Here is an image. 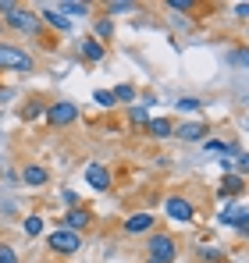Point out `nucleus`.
I'll list each match as a JSON object with an SVG mask.
<instances>
[{
  "instance_id": "nucleus-1",
  "label": "nucleus",
  "mask_w": 249,
  "mask_h": 263,
  "mask_svg": "<svg viewBox=\"0 0 249 263\" xmlns=\"http://www.w3.org/2000/svg\"><path fill=\"white\" fill-rule=\"evenodd\" d=\"M46 249L54 256H75L82 249V235L79 231H68V228H57V231L46 235Z\"/></svg>"
},
{
  "instance_id": "nucleus-2",
  "label": "nucleus",
  "mask_w": 249,
  "mask_h": 263,
  "mask_svg": "<svg viewBox=\"0 0 249 263\" xmlns=\"http://www.w3.org/2000/svg\"><path fill=\"white\" fill-rule=\"evenodd\" d=\"M75 118H79V107L72 100H57V103L46 107V125L50 128H68V125H75Z\"/></svg>"
},
{
  "instance_id": "nucleus-3",
  "label": "nucleus",
  "mask_w": 249,
  "mask_h": 263,
  "mask_svg": "<svg viewBox=\"0 0 249 263\" xmlns=\"http://www.w3.org/2000/svg\"><path fill=\"white\" fill-rule=\"evenodd\" d=\"M0 68H14V71H22V75H29L36 64H32V57L22 50V46H7L0 43Z\"/></svg>"
},
{
  "instance_id": "nucleus-4",
  "label": "nucleus",
  "mask_w": 249,
  "mask_h": 263,
  "mask_svg": "<svg viewBox=\"0 0 249 263\" xmlns=\"http://www.w3.org/2000/svg\"><path fill=\"white\" fill-rule=\"evenodd\" d=\"M146 253H150V260L146 263H174V238L171 235H153L150 242H146Z\"/></svg>"
},
{
  "instance_id": "nucleus-5",
  "label": "nucleus",
  "mask_w": 249,
  "mask_h": 263,
  "mask_svg": "<svg viewBox=\"0 0 249 263\" xmlns=\"http://www.w3.org/2000/svg\"><path fill=\"white\" fill-rule=\"evenodd\" d=\"M7 25L18 29V32H25V36H36V32H40V14H32V11H25V7H14V11L7 14Z\"/></svg>"
},
{
  "instance_id": "nucleus-6",
  "label": "nucleus",
  "mask_w": 249,
  "mask_h": 263,
  "mask_svg": "<svg viewBox=\"0 0 249 263\" xmlns=\"http://www.w3.org/2000/svg\"><path fill=\"white\" fill-rule=\"evenodd\" d=\"M164 214H167L171 220H192L196 206H192V203H189L185 196H171V199L164 203Z\"/></svg>"
},
{
  "instance_id": "nucleus-7",
  "label": "nucleus",
  "mask_w": 249,
  "mask_h": 263,
  "mask_svg": "<svg viewBox=\"0 0 249 263\" xmlns=\"http://www.w3.org/2000/svg\"><path fill=\"white\" fill-rule=\"evenodd\" d=\"M85 181L103 192V189H111V171H107L103 164H89V167H85Z\"/></svg>"
},
{
  "instance_id": "nucleus-8",
  "label": "nucleus",
  "mask_w": 249,
  "mask_h": 263,
  "mask_svg": "<svg viewBox=\"0 0 249 263\" xmlns=\"http://www.w3.org/2000/svg\"><path fill=\"white\" fill-rule=\"evenodd\" d=\"M89 220H93V214H89V210H75V206H72V210H68V214L61 217V224H64L68 231H82Z\"/></svg>"
},
{
  "instance_id": "nucleus-9",
  "label": "nucleus",
  "mask_w": 249,
  "mask_h": 263,
  "mask_svg": "<svg viewBox=\"0 0 249 263\" xmlns=\"http://www.w3.org/2000/svg\"><path fill=\"white\" fill-rule=\"evenodd\" d=\"M40 22H46V25H54V29H61V32H64V29L72 25V18H64V14H61L57 7H46V4L40 7Z\"/></svg>"
},
{
  "instance_id": "nucleus-10",
  "label": "nucleus",
  "mask_w": 249,
  "mask_h": 263,
  "mask_svg": "<svg viewBox=\"0 0 249 263\" xmlns=\"http://www.w3.org/2000/svg\"><path fill=\"white\" fill-rule=\"evenodd\" d=\"M79 50H82V57L85 61H103V43L96 40V36H85V40H79Z\"/></svg>"
},
{
  "instance_id": "nucleus-11",
  "label": "nucleus",
  "mask_w": 249,
  "mask_h": 263,
  "mask_svg": "<svg viewBox=\"0 0 249 263\" xmlns=\"http://www.w3.org/2000/svg\"><path fill=\"white\" fill-rule=\"evenodd\" d=\"M153 214H135V217H128L124 220V231H128V235H139V231H150V228H153Z\"/></svg>"
},
{
  "instance_id": "nucleus-12",
  "label": "nucleus",
  "mask_w": 249,
  "mask_h": 263,
  "mask_svg": "<svg viewBox=\"0 0 249 263\" xmlns=\"http://www.w3.org/2000/svg\"><path fill=\"white\" fill-rule=\"evenodd\" d=\"M178 135H182V139H189V142H196V139H203V135H207V125H203V121H185V125H178Z\"/></svg>"
},
{
  "instance_id": "nucleus-13",
  "label": "nucleus",
  "mask_w": 249,
  "mask_h": 263,
  "mask_svg": "<svg viewBox=\"0 0 249 263\" xmlns=\"http://www.w3.org/2000/svg\"><path fill=\"white\" fill-rule=\"evenodd\" d=\"M22 181H25V185H46V181H50V171L40 167V164H29L25 175H22Z\"/></svg>"
},
{
  "instance_id": "nucleus-14",
  "label": "nucleus",
  "mask_w": 249,
  "mask_h": 263,
  "mask_svg": "<svg viewBox=\"0 0 249 263\" xmlns=\"http://www.w3.org/2000/svg\"><path fill=\"white\" fill-rule=\"evenodd\" d=\"M242 189H246V178L242 175H224V181H221V196H235Z\"/></svg>"
},
{
  "instance_id": "nucleus-15",
  "label": "nucleus",
  "mask_w": 249,
  "mask_h": 263,
  "mask_svg": "<svg viewBox=\"0 0 249 263\" xmlns=\"http://www.w3.org/2000/svg\"><path fill=\"white\" fill-rule=\"evenodd\" d=\"M146 128H150V135H153V139H167V135L174 132V125H171L167 118H153V121H150Z\"/></svg>"
},
{
  "instance_id": "nucleus-16",
  "label": "nucleus",
  "mask_w": 249,
  "mask_h": 263,
  "mask_svg": "<svg viewBox=\"0 0 249 263\" xmlns=\"http://www.w3.org/2000/svg\"><path fill=\"white\" fill-rule=\"evenodd\" d=\"M57 11H61L64 18H68V14H72V18H82V14H89V4H82V0H79V4H75V0H68V4H61Z\"/></svg>"
},
{
  "instance_id": "nucleus-17",
  "label": "nucleus",
  "mask_w": 249,
  "mask_h": 263,
  "mask_svg": "<svg viewBox=\"0 0 249 263\" xmlns=\"http://www.w3.org/2000/svg\"><path fill=\"white\" fill-rule=\"evenodd\" d=\"M40 231H43V217H40V214H32V217H25V235H29V238H36Z\"/></svg>"
},
{
  "instance_id": "nucleus-18",
  "label": "nucleus",
  "mask_w": 249,
  "mask_h": 263,
  "mask_svg": "<svg viewBox=\"0 0 249 263\" xmlns=\"http://www.w3.org/2000/svg\"><path fill=\"white\" fill-rule=\"evenodd\" d=\"M93 100H96L100 107H107V110L114 107V92H111V89H96V92H93Z\"/></svg>"
},
{
  "instance_id": "nucleus-19",
  "label": "nucleus",
  "mask_w": 249,
  "mask_h": 263,
  "mask_svg": "<svg viewBox=\"0 0 249 263\" xmlns=\"http://www.w3.org/2000/svg\"><path fill=\"white\" fill-rule=\"evenodd\" d=\"M207 149L210 153H235L232 142H221V139H207Z\"/></svg>"
},
{
  "instance_id": "nucleus-20",
  "label": "nucleus",
  "mask_w": 249,
  "mask_h": 263,
  "mask_svg": "<svg viewBox=\"0 0 249 263\" xmlns=\"http://www.w3.org/2000/svg\"><path fill=\"white\" fill-rule=\"evenodd\" d=\"M0 263H18V253L11 242H0Z\"/></svg>"
},
{
  "instance_id": "nucleus-21",
  "label": "nucleus",
  "mask_w": 249,
  "mask_h": 263,
  "mask_svg": "<svg viewBox=\"0 0 249 263\" xmlns=\"http://www.w3.org/2000/svg\"><path fill=\"white\" fill-rule=\"evenodd\" d=\"M96 36H100V40H111V36H114V25H111L107 18H100V22H96Z\"/></svg>"
},
{
  "instance_id": "nucleus-22",
  "label": "nucleus",
  "mask_w": 249,
  "mask_h": 263,
  "mask_svg": "<svg viewBox=\"0 0 249 263\" xmlns=\"http://www.w3.org/2000/svg\"><path fill=\"white\" fill-rule=\"evenodd\" d=\"M111 92H114V103H118V100H128V103L135 100V89L132 86H118V89H111Z\"/></svg>"
},
{
  "instance_id": "nucleus-23",
  "label": "nucleus",
  "mask_w": 249,
  "mask_h": 263,
  "mask_svg": "<svg viewBox=\"0 0 249 263\" xmlns=\"http://www.w3.org/2000/svg\"><path fill=\"white\" fill-rule=\"evenodd\" d=\"M107 11H111V14H124V11H135V4H128V0H118V4H107Z\"/></svg>"
},
{
  "instance_id": "nucleus-24",
  "label": "nucleus",
  "mask_w": 249,
  "mask_h": 263,
  "mask_svg": "<svg viewBox=\"0 0 249 263\" xmlns=\"http://www.w3.org/2000/svg\"><path fill=\"white\" fill-rule=\"evenodd\" d=\"M40 110H43V103H40V100H32V103H25V110H22V118H36Z\"/></svg>"
},
{
  "instance_id": "nucleus-25",
  "label": "nucleus",
  "mask_w": 249,
  "mask_h": 263,
  "mask_svg": "<svg viewBox=\"0 0 249 263\" xmlns=\"http://www.w3.org/2000/svg\"><path fill=\"white\" fill-rule=\"evenodd\" d=\"M178 110H185V114L189 110H200V100H178Z\"/></svg>"
},
{
  "instance_id": "nucleus-26",
  "label": "nucleus",
  "mask_w": 249,
  "mask_h": 263,
  "mask_svg": "<svg viewBox=\"0 0 249 263\" xmlns=\"http://www.w3.org/2000/svg\"><path fill=\"white\" fill-rule=\"evenodd\" d=\"M132 121H135V125H150V118H146V110H143V107H135V110H132Z\"/></svg>"
},
{
  "instance_id": "nucleus-27",
  "label": "nucleus",
  "mask_w": 249,
  "mask_h": 263,
  "mask_svg": "<svg viewBox=\"0 0 249 263\" xmlns=\"http://www.w3.org/2000/svg\"><path fill=\"white\" fill-rule=\"evenodd\" d=\"M232 61H235V64H249V50H235Z\"/></svg>"
},
{
  "instance_id": "nucleus-28",
  "label": "nucleus",
  "mask_w": 249,
  "mask_h": 263,
  "mask_svg": "<svg viewBox=\"0 0 249 263\" xmlns=\"http://www.w3.org/2000/svg\"><path fill=\"white\" fill-rule=\"evenodd\" d=\"M174 11H192V0H171Z\"/></svg>"
},
{
  "instance_id": "nucleus-29",
  "label": "nucleus",
  "mask_w": 249,
  "mask_h": 263,
  "mask_svg": "<svg viewBox=\"0 0 249 263\" xmlns=\"http://www.w3.org/2000/svg\"><path fill=\"white\" fill-rule=\"evenodd\" d=\"M239 171H242V178L249 175V153H242V157H239Z\"/></svg>"
},
{
  "instance_id": "nucleus-30",
  "label": "nucleus",
  "mask_w": 249,
  "mask_h": 263,
  "mask_svg": "<svg viewBox=\"0 0 249 263\" xmlns=\"http://www.w3.org/2000/svg\"><path fill=\"white\" fill-rule=\"evenodd\" d=\"M235 14H239V18H249V4H239V7H235Z\"/></svg>"
}]
</instances>
